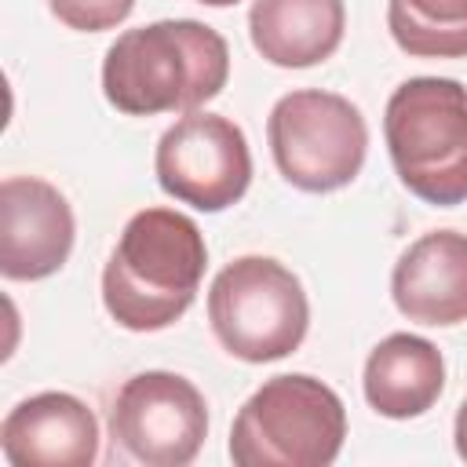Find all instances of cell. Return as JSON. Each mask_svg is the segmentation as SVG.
<instances>
[{
	"label": "cell",
	"mask_w": 467,
	"mask_h": 467,
	"mask_svg": "<svg viewBox=\"0 0 467 467\" xmlns=\"http://www.w3.org/2000/svg\"><path fill=\"white\" fill-rule=\"evenodd\" d=\"M226 40L193 18L124 29L102 58V91L128 117L193 113L226 88Z\"/></svg>",
	"instance_id": "obj_1"
},
{
	"label": "cell",
	"mask_w": 467,
	"mask_h": 467,
	"mask_svg": "<svg viewBox=\"0 0 467 467\" xmlns=\"http://www.w3.org/2000/svg\"><path fill=\"white\" fill-rule=\"evenodd\" d=\"M208 244L201 226L175 208L135 212L102 270V303L128 332L175 325L204 277Z\"/></svg>",
	"instance_id": "obj_2"
},
{
	"label": "cell",
	"mask_w": 467,
	"mask_h": 467,
	"mask_svg": "<svg viewBox=\"0 0 467 467\" xmlns=\"http://www.w3.org/2000/svg\"><path fill=\"white\" fill-rule=\"evenodd\" d=\"M383 139L409 193L452 208L467 201V88L452 77H412L394 88Z\"/></svg>",
	"instance_id": "obj_3"
},
{
	"label": "cell",
	"mask_w": 467,
	"mask_h": 467,
	"mask_svg": "<svg viewBox=\"0 0 467 467\" xmlns=\"http://www.w3.org/2000/svg\"><path fill=\"white\" fill-rule=\"evenodd\" d=\"M347 438L339 394L306 376L266 379L234 416L230 460L237 467H328Z\"/></svg>",
	"instance_id": "obj_4"
},
{
	"label": "cell",
	"mask_w": 467,
	"mask_h": 467,
	"mask_svg": "<svg viewBox=\"0 0 467 467\" xmlns=\"http://www.w3.org/2000/svg\"><path fill=\"white\" fill-rule=\"evenodd\" d=\"M208 321L226 354L263 365L299 350L310 303L299 277L270 255L226 263L208 288Z\"/></svg>",
	"instance_id": "obj_5"
},
{
	"label": "cell",
	"mask_w": 467,
	"mask_h": 467,
	"mask_svg": "<svg viewBox=\"0 0 467 467\" xmlns=\"http://www.w3.org/2000/svg\"><path fill=\"white\" fill-rule=\"evenodd\" d=\"M266 139L277 171L306 193H332L354 182L368 150L361 109L317 88L281 95L266 117Z\"/></svg>",
	"instance_id": "obj_6"
},
{
	"label": "cell",
	"mask_w": 467,
	"mask_h": 467,
	"mask_svg": "<svg viewBox=\"0 0 467 467\" xmlns=\"http://www.w3.org/2000/svg\"><path fill=\"white\" fill-rule=\"evenodd\" d=\"M153 171L168 197L197 212H223L252 182L248 139L230 117L193 109L161 135Z\"/></svg>",
	"instance_id": "obj_7"
},
{
	"label": "cell",
	"mask_w": 467,
	"mask_h": 467,
	"mask_svg": "<svg viewBox=\"0 0 467 467\" xmlns=\"http://www.w3.org/2000/svg\"><path fill=\"white\" fill-rule=\"evenodd\" d=\"M109 434L146 467H186L208 438V405L186 376L150 368L117 390Z\"/></svg>",
	"instance_id": "obj_8"
},
{
	"label": "cell",
	"mask_w": 467,
	"mask_h": 467,
	"mask_svg": "<svg viewBox=\"0 0 467 467\" xmlns=\"http://www.w3.org/2000/svg\"><path fill=\"white\" fill-rule=\"evenodd\" d=\"M73 237V208L51 182L36 175L0 182V274L7 281L51 277L69 259Z\"/></svg>",
	"instance_id": "obj_9"
},
{
	"label": "cell",
	"mask_w": 467,
	"mask_h": 467,
	"mask_svg": "<svg viewBox=\"0 0 467 467\" xmlns=\"http://www.w3.org/2000/svg\"><path fill=\"white\" fill-rule=\"evenodd\" d=\"M0 452L11 467H91L99 456V420L80 398L44 390L4 416Z\"/></svg>",
	"instance_id": "obj_10"
},
{
	"label": "cell",
	"mask_w": 467,
	"mask_h": 467,
	"mask_svg": "<svg viewBox=\"0 0 467 467\" xmlns=\"http://www.w3.org/2000/svg\"><path fill=\"white\" fill-rule=\"evenodd\" d=\"M394 306L427 328L467 321V234L434 230L412 241L390 274Z\"/></svg>",
	"instance_id": "obj_11"
},
{
	"label": "cell",
	"mask_w": 467,
	"mask_h": 467,
	"mask_svg": "<svg viewBox=\"0 0 467 467\" xmlns=\"http://www.w3.org/2000/svg\"><path fill=\"white\" fill-rule=\"evenodd\" d=\"M343 0H252L248 11L252 47L281 69L325 62L343 44Z\"/></svg>",
	"instance_id": "obj_12"
},
{
	"label": "cell",
	"mask_w": 467,
	"mask_h": 467,
	"mask_svg": "<svg viewBox=\"0 0 467 467\" xmlns=\"http://www.w3.org/2000/svg\"><path fill=\"white\" fill-rule=\"evenodd\" d=\"M361 387L365 401L387 420L423 416L445 390L441 350L423 336L394 332L368 354Z\"/></svg>",
	"instance_id": "obj_13"
},
{
	"label": "cell",
	"mask_w": 467,
	"mask_h": 467,
	"mask_svg": "<svg viewBox=\"0 0 467 467\" xmlns=\"http://www.w3.org/2000/svg\"><path fill=\"white\" fill-rule=\"evenodd\" d=\"M387 29L412 58H463L467 0H387Z\"/></svg>",
	"instance_id": "obj_14"
},
{
	"label": "cell",
	"mask_w": 467,
	"mask_h": 467,
	"mask_svg": "<svg viewBox=\"0 0 467 467\" xmlns=\"http://www.w3.org/2000/svg\"><path fill=\"white\" fill-rule=\"evenodd\" d=\"M47 7L62 26L77 33H102L120 26L131 15L135 0H47Z\"/></svg>",
	"instance_id": "obj_15"
},
{
	"label": "cell",
	"mask_w": 467,
	"mask_h": 467,
	"mask_svg": "<svg viewBox=\"0 0 467 467\" xmlns=\"http://www.w3.org/2000/svg\"><path fill=\"white\" fill-rule=\"evenodd\" d=\"M452 438H456V452H460V460L467 463V398H463V405L456 409V427H452Z\"/></svg>",
	"instance_id": "obj_16"
},
{
	"label": "cell",
	"mask_w": 467,
	"mask_h": 467,
	"mask_svg": "<svg viewBox=\"0 0 467 467\" xmlns=\"http://www.w3.org/2000/svg\"><path fill=\"white\" fill-rule=\"evenodd\" d=\"M197 4H208V7H230V4H237V0H197Z\"/></svg>",
	"instance_id": "obj_17"
}]
</instances>
